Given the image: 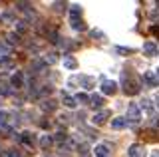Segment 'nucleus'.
Masks as SVG:
<instances>
[{"instance_id":"nucleus-12","label":"nucleus","mask_w":159,"mask_h":157,"mask_svg":"<svg viewBox=\"0 0 159 157\" xmlns=\"http://www.w3.org/2000/svg\"><path fill=\"white\" fill-rule=\"evenodd\" d=\"M64 68H68V70H76L78 68V62L74 56H64Z\"/></svg>"},{"instance_id":"nucleus-32","label":"nucleus","mask_w":159,"mask_h":157,"mask_svg":"<svg viewBox=\"0 0 159 157\" xmlns=\"http://www.w3.org/2000/svg\"><path fill=\"white\" fill-rule=\"evenodd\" d=\"M155 105H159V94L155 96Z\"/></svg>"},{"instance_id":"nucleus-3","label":"nucleus","mask_w":159,"mask_h":157,"mask_svg":"<svg viewBox=\"0 0 159 157\" xmlns=\"http://www.w3.org/2000/svg\"><path fill=\"white\" fill-rule=\"evenodd\" d=\"M125 87H123V92H125V94H129V96H135L137 92H139V82L137 80H131V78H125V84H123Z\"/></svg>"},{"instance_id":"nucleus-33","label":"nucleus","mask_w":159,"mask_h":157,"mask_svg":"<svg viewBox=\"0 0 159 157\" xmlns=\"http://www.w3.org/2000/svg\"><path fill=\"white\" fill-rule=\"evenodd\" d=\"M155 74H157V78H159V70H157V72H155Z\"/></svg>"},{"instance_id":"nucleus-27","label":"nucleus","mask_w":159,"mask_h":157,"mask_svg":"<svg viewBox=\"0 0 159 157\" xmlns=\"http://www.w3.org/2000/svg\"><path fill=\"white\" fill-rule=\"evenodd\" d=\"M56 60H58V58H56V54H48V56H46V64H54Z\"/></svg>"},{"instance_id":"nucleus-7","label":"nucleus","mask_w":159,"mask_h":157,"mask_svg":"<svg viewBox=\"0 0 159 157\" xmlns=\"http://www.w3.org/2000/svg\"><path fill=\"white\" fill-rule=\"evenodd\" d=\"M143 80H145V84L151 86V87H155L159 84V78H157L155 72H143Z\"/></svg>"},{"instance_id":"nucleus-8","label":"nucleus","mask_w":159,"mask_h":157,"mask_svg":"<svg viewBox=\"0 0 159 157\" xmlns=\"http://www.w3.org/2000/svg\"><path fill=\"white\" fill-rule=\"evenodd\" d=\"M20 141H22L24 145L32 147L34 143H36V137H34V133H32V131H22V135H20Z\"/></svg>"},{"instance_id":"nucleus-16","label":"nucleus","mask_w":159,"mask_h":157,"mask_svg":"<svg viewBox=\"0 0 159 157\" xmlns=\"http://www.w3.org/2000/svg\"><path fill=\"white\" fill-rule=\"evenodd\" d=\"M76 104H78L76 97H72V96H66V97H64V105H66L68 110H74V107H76Z\"/></svg>"},{"instance_id":"nucleus-4","label":"nucleus","mask_w":159,"mask_h":157,"mask_svg":"<svg viewBox=\"0 0 159 157\" xmlns=\"http://www.w3.org/2000/svg\"><path fill=\"white\" fill-rule=\"evenodd\" d=\"M127 155L129 157H145V147H143L141 143H133V145H129V149H127Z\"/></svg>"},{"instance_id":"nucleus-15","label":"nucleus","mask_w":159,"mask_h":157,"mask_svg":"<svg viewBox=\"0 0 159 157\" xmlns=\"http://www.w3.org/2000/svg\"><path fill=\"white\" fill-rule=\"evenodd\" d=\"M89 104H92L93 107H99V105H102V104H103V97H102V96H99V94H93L92 97H89Z\"/></svg>"},{"instance_id":"nucleus-20","label":"nucleus","mask_w":159,"mask_h":157,"mask_svg":"<svg viewBox=\"0 0 159 157\" xmlns=\"http://www.w3.org/2000/svg\"><path fill=\"white\" fill-rule=\"evenodd\" d=\"M76 101H78V104H88V101H89V96L88 94H78L76 96Z\"/></svg>"},{"instance_id":"nucleus-5","label":"nucleus","mask_w":159,"mask_h":157,"mask_svg":"<svg viewBox=\"0 0 159 157\" xmlns=\"http://www.w3.org/2000/svg\"><path fill=\"white\" fill-rule=\"evenodd\" d=\"M143 54H145V56H149V58H153V56H157L159 54V48H157V44L155 42H145L143 44Z\"/></svg>"},{"instance_id":"nucleus-6","label":"nucleus","mask_w":159,"mask_h":157,"mask_svg":"<svg viewBox=\"0 0 159 157\" xmlns=\"http://www.w3.org/2000/svg\"><path fill=\"white\" fill-rule=\"evenodd\" d=\"M107 117H109V111L103 110V111H99V114H93L92 123L93 125H102V123H106V121H107Z\"/></svg>"},{"instance_id":"nucleus-26","label":"nucleus","mask_w":159,"mask_h":157,"mask_svg":"<svg viewBox=\"0 0 159 157\" xmlns=\"http://www.w3.org/2000/svg\"><path fill=\"white\" fill-rule=\"evenodd\" d=\"M16 30L18 32H26V22H22V20L16 22Z\"/></svg>"},{"instance_id":"nucleus-22","label":"nucleus","mask_w":159,"mask_h":157,"mask_svg":"<svg viewBox=\"0 0 159 157\" xmlns=\"http://www.w3.org/2000/svg\"><path fill=\"white\" fill-rule=\"evenodd\" d=\"M139 110H145V111H151V101H149V100H143L141 104H139Z\"/></svg>"},{"instance_id":"nucleus-31","label":"nucleus","mask_w":159,"mask_h":157,"mask_svg":"<svg viewBox=\"0 0 159 157\" xmlns=\"http://www.w3.org/2000/svg\"><path fill=\"white\" fill-rule=\"evenodd\" d=\"M151 157H159V149H153V153H151Z\"/></svg>"},{"instance_id":"nucleus-19","label":"nucleus","mask_w":159,"mask_h":157,"mask_svg":"<svg viewBox=\"0 0 159 157\" xmlns=\"http://www.w3.org/2000/svg\"><path fill=\"white\" fill-rule=\"evenodd\" d=\"M8 117H10V114H8V111H0V127H4V125H6L8 123Z\"/></svg>"},{"instance_id":"nucleus-10","label":"nucleus","mask_w":159,"mask_h":157,"mask_svg":"<svg viewBox=\"0 0 159 157\" xmlns=\"http://www.w3.org/2000/svg\"><path fill=\"white\" fill-rule=\"evenodd\" d=\"M22 84H24V74L22 72L12 74V78H10V86H12V87H22Z\"/></svg>"},{"instance_id":"nucleus-2","label":"nucleus","mask_w":159,"mask_h":157,"mask_svg":"<svg viewBox=\"0 0 159 157\" xmlns=\"http://www.w3.org/2000/svg\"><path fill=\"white\" fill-rule=\"evenodd\" d=\"M117 92V82L113 80H103L102 82V94L103 96H113Z\"/></svg>"},{"instance_id":"nucleus-1","label":"nucleus","mask_w":159,"mask_h":157,"mask_svg":"<svg viewBox=\"0 0 159 157\" xmlns=\"http://www.w3.org/2000/svg\"><path fill=\"white\" fill-rule=\"evenodd\" d=\"M127 121H133V123H137L139 119H141V110H139L137 104H129L127 105Z\"/></svg>"},{"instance_id":"nucleus-14","label":"nucleus","mask_w":159,"mask_h":157,"mask_svg":"<svg viewBox=\"0 0 159 157\" xmlns=\"http://www.w3.org/2000/svg\"><path fill=\"white\" fill-rule=\"evenodd\" d=\"M52 141H54L52 135H42V139H40V147H42V149H48V147L52 145Z\"/></svg>"},{"instance_id":"nucleus-24","label":"nucleus","mask_w":159,"mask_h":157,"mask_svg":"<svg viewBox=\"0 0 159 157\" xmlns=\"http://www.w3.org/2000/svg\"><path fill=\"white\" fill-rule=\"evenodd\" d=\"M8 42L10 44H18L20 42V36H18V34H8Z\"/></svg>"},{"instance_id":"nucleus-21","label":"nucleus","mask_w":159,"mask_h":157,"mask_svg":"<svg viewBox=\"0 0 159 157\" xmlns=\"http://www.w3.org/2000/svg\"><path fill=\"white\" fill-rule=\"evenodd\" d=\"M89 36L92 38H106V34L102 30H98V28H93V30H89Z\"/></svg>"},{"instance_id":"nucleus-28","label":"nucleus","mask_w":159,"mask_h":157,"mask_svg":"<svg viewBox=\"0 0 159 157\" xmlns=\"http://www.w3.org/2000/svg\"><path fill=\"white\" fill-rule=\"evenodd\" d=\"M6 52H8V48H6V46H0V58L6 56Z\"/></svg>"},{"instance_id":"nucleus-11","label":"nucleus","mask_w":159,"mask_h":157,"mask_svg":"<svg viewBox=\"0 0 159 157\" xmlns=\"http://www.w3.org/2000/svg\"><path fill=\"white\" fill-rule=\"evenodd\" d=\"M111 127H113V129H123V127H127V119H125V117H113V119H111Z\"/></svg>"},{"instance_id":"nucleus-25","label":"nucleus","mask_w":159,"mask_h":157,"mask_svg":"<svg viewBox=\"0 0 159 157\" xmlns=\"http://www.w3.org/2000/svg\"><path fill=\"white\" fill-rule=\"evenodd\" d=\"M6 155H8V157H22V153H20L18 149H8Z\"/></svg>"},{"instance_id":"nucleus-29","label":"nucleus","mask_w":159,"mask_h":157,"mask_svg":"<svg viewBox=\"0 0 159 157\" xmlns=\"http://www.w3.org/2000/svg\"><path fill=\"white\" fill-rule=\"evenodd\" d=\"M151 125H153V127H159V115H155V117H153V121H151Z\"/></svg>"},{"instance_id":"nucleus-23","label":"nucleus","mask_w":159,"mask_h":157,"mask_svg":"<svg viewBox=\"0 0 159 157\" xmlns=\"http://www.w3.org/2000/svg\"><path fill=\"white\" fill-rule=\"evenodd\" d=\"M54 139H56V141H68V133H64V131H58Z\"/></svg>"},{"instance_id":"nucleus-18","label":"nucleus","mask_w":159,"mask_h":157,"mask_svg":"<svg viewBox=\"0 0 159 157\" xmlns=\"http://www.w3.org/2000/svg\"><path fill=\"white\" fill-rule=\"evenodd\" d=\"M70 24H72V28H74V30H86V26H84L82 18H80V20H70Z\"/></svg>"},{"instance_id":"nucleus-17","label":"nucleus","mask_w":159,"mask_h":157,"mask_svg":"<svg viewBox=\"0 0 159 157\" xmlns=\"http://www.w3.org/2000/svg\"><path fill=\"white\" fill-rule=\"evenodd\" d=\"M42 110L44 111H54L56 110V104H54L52 100H46V101H42Z\"/></svg>"},{"instance_id":"nucleus-13","label":"nucleus","mask_w":159,"mask_h":157,"mask_svg":"<svg viewBox=\"0 0 159 157\" xmlns=\"http://www.w3.org/2000/svg\"><path fill=\"white\" fill-rule=\"evenodd\" d=\"M82 18V8L80 6H72L70 8V20H80Z\"/></svg>"},{"instance_id":"nucleus-9","label":"nucleus","mask_w":159,"mask_h":157,"mask_svg":"<svg viewBox=\"0 0 159 157\" xmlns=\"http://www.w3.org/2000/svg\"><path fill=\"white\" fill-rule=\"evenodd\" d=\"M93 155L96 157H109V145L107 143H99L93 149Z\"/></svg>"},{"instance_id":"nucleus-30","label":"nucleus","mask_w":159,"mask_h":157,"mask_svg":"<svg viewBox=\"0 0 159 157\" xmlns=\"http://www.w3.org/2000/svg\"><path fill=\"white\" fill-rule=\"evenodd\" d=\"M151 32H153V34H157V36H159V28H157V26H153V28H151Z\"/></svg>"}]
</instances>
